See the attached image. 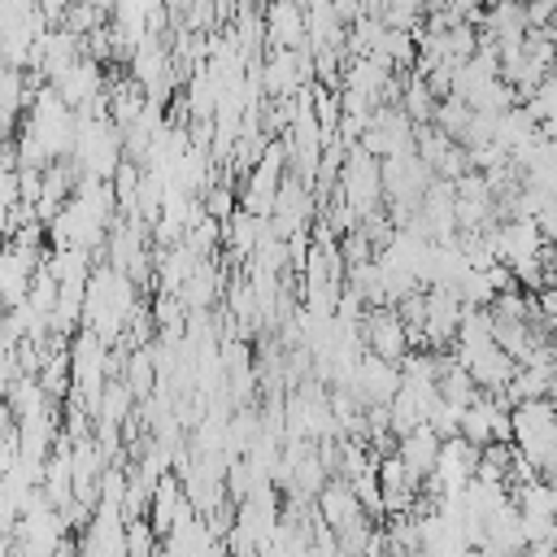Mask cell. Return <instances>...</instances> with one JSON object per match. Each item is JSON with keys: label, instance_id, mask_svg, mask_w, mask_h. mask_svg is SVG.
Wrapping results in <instances>:
<instances>
[{"label": "cell", "instance_id": "obj_1", "mask_svg": "<svg viewBox=\"0 0 557 557\" xmlns=\"http://www.w3.org/2000/svg\"><path fill=\"white\" fill-rule=\"evenodd\" d=\"M87 313H91V326L100 339L122 326V318L131 313V287L117 270H104L87 283Z\"/></svg>", "mask_w": 557, "mask_h": 557}, {"label": "cell", "instance_id": "obj_2", "mask_svg": "<svg viewBox=\"0 0 557 557\" xmlns=\"http://www.w3.org/2000/svg\"><path fill=\"white\" fill-rule=\"evenodd\" d=\"M361 344L387 361H405L409 357V344H413V331L409 322L392 309V305H374L366 318H361Z\"/></svg>", "mask_w": 557, "mask_h": 557}, {"label": "cell", "instance_id": "obj_3", "mask_svg": "<svg viewBox=\"0 0 557 557\" xmlns=\"http://www.w3.org/2000/svg\"><path fill=\"white\" fill-rule=\"evenodd\" d=\"M440 448H444V440L422 422L418 431H409V435H400L396 440V457L405 461V470H409V479H413V487L422 492V483L435 474V461H440Z\"/></svg>", "mask_w": 557, "mask_h": 557}, {"label": "cell", "instance_id": "obj_4", "mask_svg": "<svg viewBox=\"0 0 557 557\" xmlns=\"http://www.w3.org/2000/svg\"><path fill=\"white\" fill-rule=\"evenodd\" d=\"M483 548L505 553V557H522V553H527V531H522V509H518V500H505V505L487 518Z\"/></svg>", "mask_w": 557, "mask_h": 557}, {"label": "cell", "instance_id": "obj_5", "mask_svg": "<svg viewBox=\"0 0 557 557\" xmlns=\"http://www.w3.org/2000/svg\"><path fill=\"white\" fill-rule=\"evenodd\" d=\"M152 531H157V527H144V522H131V527H126L131 557H148V548H152Z\"/></svg>", "mask_w": 557, "mask_h": 557}, {"label": "cell", "instance_id": "obj_6", "mask_svg": "<svg viewBox=\"0 0 557 557\" xmlns=\"http://www.w3.org/2000/svg\"><path fill=\"white\" fill-rule=\"evenodd\" d=\"M470 557H505V553H492V548H474Z\"/></svg>", "mask_w": 557, "mask_h": 557}, {"label": "cell", "instance_id": "obj_7", "mask_svg": "<svg viewBox=\"0 0 557 557\" xmlns=\"http://www.w3.org/2000/svg\"><path fill=\"white\" fill-rule=\"evenodd\" d=\"M548 557H557V553H548Z\"/></svg>", "mask_w": 557, "mask_h": 557}]
</instances>
